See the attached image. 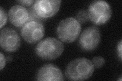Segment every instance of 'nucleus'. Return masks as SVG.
Masks as SVG:
<instances>
[{
    "label": "nucleus",
    "mask_w": 122,
    "mask_h": 81,
    "mask_svg": "<svg viewBox=\"0 0 122 81\" xmlns=\"http://www.w3.org/2000/svg\"><path fill=\"white\" fill-rule=\"evenodd\" d=\"M45 29L41 23L36 21H29L21 29L23 38L28 43L35 44L40 42L44 36Z\"/></svg>",
    "instance_id": "6"
},
{
    "label": "nucleus",
    "mask_w": 122,
    "mask_h": 81,
    "mask_svg": "<svg viewBox=\"0 0 122 81\" xmlns=\"http://www.w3.org/2000/svg\"><path fill=\"white\" fill-rule=\"evenodd\" d=\"M0 17H1V26L0 28L2 29L7 22V14L6 11L3 9L2 7H0Z\"/></svg>",
    "instance_id": "14"
},
{
    "label": "nucleus",
    "mask_w": 122,
    "mask_h": 81,
    "mask_svg": "<svg viewBox=\"0 0 122 81\" xmlns=\"http://www.w3.org/2000/svg\"><path fill=\"white\" fill-rule=\"evenodd\" d=\"M10 21L16 27H21L28 22L29 18V11L21 5H15L9 11Z\"/></svg>",
    "instance_id": "10"
},
{
    "label": "nucleus",
    "mask_w": 122,
    "mask_h": 81,
    "mask_svg": "<svg viewBox=\"0 0 122 81\" xmlns=\"http://www.w3.org/2000/svg\"><path fill=\"white\" fill-rule=\"evenodd\" d=\"M63 44L56 38H47L40 41L35 49L36 54L41 58L51 60L58 58L64 51Z\"/></svg>",
    "instance_id": "2"
},
{
    "label": "nucleus",
    "mask_w": 122,
    "mask_h": 81,
    "mask_svg": "<svg viewBox=\"0 0 122 81\" xmlns=\"http://www.w3.org/2000/svg\"><path fill=\"white\" fill-rule=\"evenodd\" d=\"M100 42V30L96 26H91L82 33L79 40V45L84 51H91L98 47Z\"/></svg>",
    "instance_id": "5"
},
{
    "label": "nucleus",
    "mask_w": 122,
    "mask_h": 81,
    "mask_svg": "<svg viewBox=\"0 0 122 81\" xmlns=\"http://www.w3.org/2000/svg\"><path fill=\"white\" fill-rule=\"evenodd\" d=\"M89 19L94 24H103L110 19L112 10L109 4L104 1H95L87 10Z\"/></svg>",
    "instance_id": "4"
},
{
    "label": "nucleus",
    "mask_w": 122,
    "mask_h": 81,
    "mask_svg": "<svg viewBox=\"0 0 122 81\" xmlns=\"http://www.w3.org/2000/svg\"><path fill=\"white\" fill-rule=\"evenodd\" d=\"M92 62L94 67L100 68L104 65L105 61L103 57L101 56H96L93 58Z\"/></svg>",
    "instance_id": "13"
},
{
    "label": "nucleus",
    "mask_w": 122,
    "mask_h": 81,
    "mask_svg": "<svg viewBox=\"0 0 122 81\" xmlns=\"http://www.w3.org/2000/svg\"><path fill=\"white\" fill-rule=\"evenodd\" d=\"M35 1L34 0H22V1H18V3H20L22 6H30L32 5Z\"/></svg>",
    "instance_id": "16"
},
{
    "label": "nucleus",
    "mask_w": 122,
    "mask_h": 81,
    "mask_svg": "<svg viewBox=\"0 0 122 81\" xmlns=\"http://www.w3.org/2000/svg\"><path fill=\"white\" fill-rule=\"evenodd\" d=\"M0 69L2 71V69L5 67L6 62V59H5V56L3 55V54L1 52L0 54Z\"/></svg>",
    "instance_id": "15"
},
{
    "label": "nucleus",
    "mask_w": 122,
    "mask_h": 81,
    "mask_svg": "<svg viewBox=\"0 0 122 81\" xmlns=\"http://www.w3.org/2000/svg\"><path fill=\"white\" fill-rule=\"evenodd\" d=\"M75 19L80 24H84L89 20L87 12L86 10H82L79 11L76 15Z\"/></svg>",
    "instance_id": "12"
},
{
    "label": "nucleus",
    "mask_w": 122,
    "mask_h": 81,
    "mask_svg": "<svg viewBox=\"0 0 122 81\" xmlns=\"http://www.w3.org/2000/svg\"><path fill=\"white\" fill-rule=\"evenodd\" d=\"M61 2L59 0H38L35 1L33 7L38 16L46 19L58 12Z\"/></svg>",
    "instance_id": "8"
},
{
    "label": "nucleus",
    "mask_w": 122,
    "mask_h": 81,
    "mask_svg": "<svg viewBox=\"0 0 122 81\" xmlns=\"http://www.w3.org/2000/svg\"><path fill=\"white\" fill-rule=\"evenodd\" d=\"M94 71L92 61L86 58L71 61L66 69L65 75L70 81H83L90 78Z\"/></svg>",
    "instance_id": "1"
},
{
    "label": "nucleus",
    "mask_w": 122,
    "mask_h": 81,
    "mask_svg": "<svg viewBox=\"0 0 122 81\" xmlns=\"http://www.w3.org/2000/svg\"><path fill=\"white\" fill-rule=\"evenodd\" d=\"M122 41L120 42V43L118 44L117 46V52L118 54L119 57L120 58L121 60L122 59Z\"/></svg>",
    "instance_id": "17"
},
{
    "label": "nucleus",
    "mask_w": 122,
    "mask_h": 81,
    "mask_svg": "<svg viewBox=\"0 0 122 81\" xmlns=\"http://www.w3.org/2000/svg\"><path fill=\"white\" fill-rule=\"evenodd\" d=\"M36 79L39 81H64V76L61 69L53 64H46L38 70Z\"/></svg>",
    "instance_id": "9"
},
{
    "label": "nucleus",
    "mask_w": 122,
    "mask_h": 81,
    "mask_svg": "<svg viewBox=\"0 0 122 81\" xmlns=\"http://www.w3.org/2000/svg\"><path fill=\"white\" fill-rule=\"evenodd\" d=\"M1 47L7 52H15L20 48L21 41L20 36L14 29L5 28L1 30Z\"/></svg>",
    "instance_id": "7"
},
{
    "label": "nucleus",
    "mask_w": 122,
    "mask_h": 81,
    "mask_svg": "<svg viewBox=\"0 0 122 81\" xmlns=\"http://www.w3.org/2000/svg\"><path fill=\"white\" fill-rule=\"evenodd\" d=\"M81 32V24L73 17L67 18L60 21L56 29L59 39L67 43L74 42Z\"/></svg>",
    "instance_id": "3"
},
{
    "label": "nucleus",
    "mask_w": 122,
    "mask_h": 81,
    "mask_svg": "<svg viewBox=\"0 0 122 81\" xmlns=\"http://www.w3.org/2000/svg\"><path fill=\"white\" fill-rule=\"evenodd\" d=\"M29 21H36L40 23H42L46 19L43 18L39 16H38L37 14L36 13L35 11L34 10V8L33 6L30 8V9L29 10Z\"/></svg>",
    "instance_id": "11"
}]
</instances>
